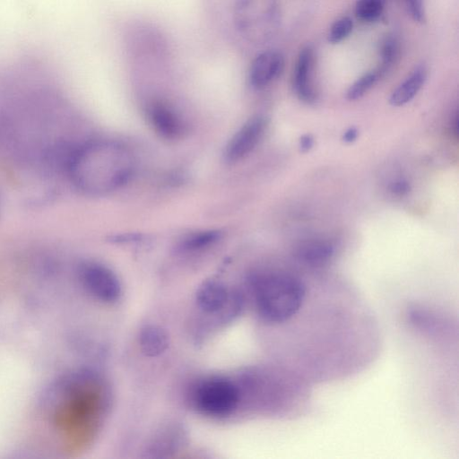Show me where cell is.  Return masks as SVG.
I'll return each instance as SVG.
<instances>
[{"label": "cell", "instance_id": "6da1fadb", "mask_svg": "<svg viewBox=\"0 0 459 459\" xmlns=\"http://www.w3.org/2000/svg\"><path fill=\"white\" fill-rule=\"evenodd\" d=\"M66 169L82 191L102 195L128 182L134 170V159L124 144L111 140H94L71 152Z\"/></svg>", "mask_w": 459, "mask_h": 459}, {"label": "cell", "instance_id": "7a4b0ae2", "mask_svg": "<svg viewBox=\"0 0 459 459\" xmlns=\"http://www.w3.org/2000/svg\"><path fill=\"white\" fill-rule=\"evenodd\" d=\"M256 310L265 321L281 324L302 307L306 285L298 276L285 272H264L253 278Z\"/></svg>", "mask_w": 459, "mask_h": 459}, {"label": "cell", "instance_id": "3957f363", "mask_svg": "<svg viewBox=\"0 0 459 459\" xmlns=\"http://www.w3.org/2000/svg\"><path fill=\"white\" fill-rule=\"evenodd\" d=\"M276 0H236L233 21L236 30L247 39L260 42L268 39L279 22Z\"/></svg>", "mask_w": 459, "mask_h": 459}, {"label": "cell", "instance_id": "277c9868", "mask_svg": "<svg viewBox=\"0 0 459 459\" xmlns=\"http://www.w3.org/2000/svg\"><path fill=\"white\" fill-rule=\"evenodd\" d=\"M238 390L230 380L210 377L202 382L195 391L194 403L197 410L210 416H226L237 406Z\"/></svg>", "mask_w": 459, "mask_h": 459}, {"label": "cell", "instance_id": "5b68a950", "mask_svg": "<svg viewBox=\"0 0 459 459\" xmlns=\"http://www.w3.org/2000/svg\"><path fill=\"white\" fill-rule=\"evenodd\" d=\"M81 281L85 289L96 299L104 302H114L121 292L116 274L103 264L88 262L79 270Z\"/></svg>", "mask_w": 459, "mask_h": 459}, {"label": "cell", "instance_id": "8992f818", "mask_svg": "<svg viewBox=\"0 0 459 459\" xmlns=\"http://www.w3.org/2000/svg\"><path fill=\"white\" fill-rule=\"evenodd\" d=\"M266 127L265 117L256 115L249 118L226 144L223 152L225 161L234 163L248 155L261 141Z\"/></svg>", "mask_w": 459, "mask_h": 459}, {"label": "cell", "instance_id": "52a82bcc", "mask_svg": "<svg viewBox=\"0 0 459 459\" xmlns=\"http://www.w3.org/2000/svg\"><path fill=\"white\" fill-rule=\"evenodd\" d=\"M146 117L153 130L162 138L175 140L185 132L183 119L169 105L154 100L146 108Z\"/></svg>", "mask_w": 459, "mask_h": 459}, {"label": "cell", "instance_id": "ba28073f", "mask_svg": "<svg viewBox=\"0 0 459 459\" xmlns=\"http://www.w3.org/2000/svg\"><path fill=\"white\" fill-rule=\"evenodd\" d=\"M284 67V57L276 50H265L253 60L249 69V82L261 89L279 77Z\"/></svg>", "mask_w": 459, "mask_h": 459}, {"label": "cell", "instance_id": "9c48e42d", "mask_svg": "<svg viewBox=\"0 0 459 459\" xmlns=\"http://www.w3.org/2000/svg\"><path fill=\"white\" fill-rule=\"evenodd\" d=\"M314 52L307 46L303 48L297 58L293 73V89L296 95L304 102L312 103L316 93L313 85Z\"/></svg>", "mask_w": 459, "mask_h": 459}, {"label": "cell", "instance_id": "30bf717a", "mask_svg": "<svg viewBox=\"0 0 459 459\" xmlns=\"http://www.w3.org/2000/svg\"><path fill=\"white\" fill-rule=\"evenodd\" d=\"M427 79V68L423 65L416 66L412 72L392 92L389 102L401 107L410 102L420 91Z\"/></svg>", "mask_w": 459, "mask_h": 459}, {"label": "cell", "instance_id": "8fae6325", "mask_svg": "<svg viewBox=\"0 0 459 459\" xmlns=\"http://www.w3.org/2000/svg\"><path fill=\"white\" fill-rule=\"evenodd\" d=\"M334 254L332 242L314 239L301 243L295 251L296 258L307 265L319 266L327 263Z\"/></svg>", "mask_w": 459, "mask_h": 459}, {"label": "cell", "instance_id": "7c38bea8", "mask_svg": "<svg viewBox=\"0 0 459 459\" xmlns=\"http://www.w3.org/2000/svg\"><path fill=\"white\" fill-rule=\"evenodd\" d=\"M230 299L225 286L215 281H205L197 290L198 306L207 313L221 311Z\"/></svg>", "mask_w": 459, "mask_h": 459}, {"label": "cell", "instance_id": "4fadbf2b", "mask_svg": "<svg viewBox=\"0 0 459 459\" xmlns=\"http://www.w3.org/2000/svg\"><path fill=\"white\" fill-rule=\"evenodd\" d=\"M139 345L144 355L156 357L167 350L169 336L160 326L146 325L140 332Z\"/></svg>", "mask_w": 459, "mask_h": 459}, {"label": "cell", "instance_id": "5bb4252c", "mask_svg": "<svg viewBox=\"0 0 459 459\" xmlns=\"http://www.w3.org/2000/svg\"><path fill=\"white\" fill-rule=\"evenodd\" d=\"M221 237L219 230H202L189 234L182 242V247L187 250H196L206 247L216 241Z\"/></svg>", "mask_w": 459, "mask_h": 459}, {"label": "cell", "instance_id": "9a60e30c", "mask_svg": "<svg viewBox=\"0 0 459 459\" xmlns=\"http://www.w3.org/2000/svg\"><path fill=\"white\" fill-rule=\"evenodd\" d=\"M384 0H357L355 15L362 22H375L384 11Z\"/></svg>", "mask_w": 459, "mask_h": 459}, {"label": "cell", "instance_id": "2e32d148", "mask_svg": "<svg viewBox=\"0 0 459 459\" xmlns=\"http://www.w3.org/2000/svg\"><path fill=\"white\" fill-rule=\"evenodd\" d=\"M378 72H368L354 82L347 91L346 96L350 100L361 98L378 80Z\"/></svg>", "mask_w": 459, "mask_h": 459}, {"label": "cell", "instance_id": "e0dca14e", "mask_svg": "<svg viewBox=\"0 0 459 459\" xmlns=\"http://www.w3.org/2000/svg\"><path fill=\"white\" fill-rule=\"evenodd\" d=\"M353 28L352 20L348 16H343L335 21L330 28L328 33V41L332 44H337L345 39L351 32Z\"/></svg>", "mask_w": 459, "mask_h": 459}, {"label": "cell", "instance_id": "ac0fdd59", "mask_svg": "<svg viewBox=\"0 0 459 459\" xmlns=\"http://www.w3.org/2000/svg\"><path fill=\"white\" fill-rule=\"evenodd\" d=\"M398 46L395 39L389 37L386 38L381 48V59L382 64L378 71L379 74L385 73L394 62L397 56Z\"/></svg>", "mask_w": 459, "mask_h": 459}, {"label": "cell", "instance_id": "d6986e66", "mask_svg": "<svg viewBox=\"0 0 459 459\" xmlns=\"http://www.w3.org/2000/svg\"><path fill=\"white\" fill-rule=\"evenodd\" d=\"M412 19L418 22H425V6L423 0H403Z\"/></svg>", "mask_w": 459, "mask_h": 459}, {"label": "cell", "instance_id": "ffe728a7", "mask_svg": "<svg viewBox=\"0 0 459 459\" xmlns=\"http://www.w3.org/2000/svg\"><path fill=\"white\" fill-rule=\"evenodd\" d=\"M389 189L396 195H404L410 191V184L407 180L399 178L390 184Z\"/></svg>", "mask_w": 459, "mask_h": 459}, {"label": "cell", "instance_id": "44dd1931", "mask_svg": "<svg viewBox=\"0 0 459 459\" xmlns=\"http://www.w3.org/2000/svg\"><path fill=\"white\" fill-rule=\"evenodd\" d=\"M314 144V139L310 134H304L299 139V148L302 152L309 151Z\"/></svg>", "mask_w": 459, "mask_h": 459}, {"label": "cell", "instance_id": "7402d4cb", "mask_svg": "<svg viewBox=\"0 0 459 459\" xmlns=\"http://www.w3.org/2000/svg\"><path fill=\"white\" fill-rule=\"evenodd\" d=\"M358 135V131L355 128H349L343 134V141L345 143L353 142Z\"/></svg>", "mask_w": 459, "mask_h": 459}]
</instances>
